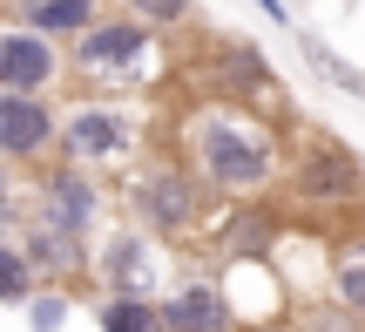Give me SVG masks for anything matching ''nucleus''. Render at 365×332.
<instances>
[{
    "mask_svg": "<svg viewBox=\"0 0 365 332\" xmlns=\"http://www.w3.org/2000/svg\"><path fill=\"white\" fill-rule=\"evenodd\" d=\"M298 48H304V61H312L318 75L331 81V89H345V95H365V75H359L352 61H345V54H331V48H325L318 34H304V27H298Z\"/></svg>",
    "mask_w": 365,
    "mask_h": 332,
    "instance_id": "dca6fc26",
    "label": "nucleus"
},
{
    "mask_svg": "<svg viewBox=\"0 0 365 332\" xmlns=\"http://www.w3.org/2000/svg\"><path fill=\"white\" fill-rule=\"evenodd\" d=\"M54 109L41 95H21V89H0V156L7 163H41L54 149Z\"/></svg>",
    "mask_w": 365,
    "mask_h": 332,
    "instance_id": "6e6552de",
    "label": "nucleus"
},
{
    "mask_svg": "<svg viewBox=\"0 0 365 332\" xmlns=\"http://www.w3.org/2000/svg\"><path fill=\"white\" fill-rule=\"evenodd\" d=\"M21 217V197H14V176H7V156H0V231Z\"/></svg>",
    "mask_w": 365,
    "mask_h": 332,
    "instance_id": "4be33fe9",
    "label": "nucleus"
},
{
    "mask_svg": "<svg viewBox=\"0 0 365 332\" xmlns=\"http://www.w3.org/2000/svg\"><path fill=\"white\" fill-rule=\"evenodd\" d=\"M135 116L129 109H108V102H81V109H68L61 122H54V149H61L68 163H108V156H129L135 149Z\"/></svg>",
    "mask_w": 365,
    "mask_h": 332,
    "instance_id": "20e7f679",
    "label": "nucleus"
},
{
    "mask_svg": "<svg viewBox=\"0 0 365 332\" xmlns=\"http://www.w3.org/2000/svg\"><path fill=\"white\" fill-rule=\"evenodd\" d=\"M210 89H217L223 102H271L277 95V68L264 61V48H250V41H223V48L210 54Z\"/></svg>",
    "mask_w": 365,
    "mask_h": 332,
    "instance_id": "1a4fd4ad",
    "label": "nucleus"
},
{
    "mask_svg": "<svg viewBox=\"0 0 365 332\" xmlns=\"http://www.w3.org/2000/svg\"><path fill=\"white\" fill-rule=\"evenodd\" d=\"M54 75H61V48L54 34L41 27H0V89H21V95H48Z\"/></svg>",
    "mask_w": 365,
    "mask_h": 332,
    "instance_id": "423d86ee",
    "label": "nucleus"
},
{
    "mask_svg": "<svg viewBox=\"0 0 365 332\" xmlns=\"http://www.w3.org/2000/svg\"><path fill=\"white\" fill-rule=\"evenodd\" d=\"M102 332H170L163 306L149 292H108L102 298Z\"/></svg>",
    "mask_w": 365,
    "mask_h": 332,
    "instance_id": "ddd939ff",
    "label": "nucleus"
},
{
    "mask_svg": "<svg viewBox=\"0 0 365 332\" xmlns=\"http://www.w3.org/2000/svg\"><path fill=\"white\" fill-rule=\"evenodd\" d=\"M34 217H48V224H61V231H81L88 238V224L102 217V190H95V176H88V163H54L48 176H41V211Z\"/></svg>",
    "mask_w": 365,
    "mask_h": 332,
    "instance_id": "0eeeda50",
    "label": "nucleus"
},
{
    "mask_svg": "<svg viewBox=\"0 0 365 332\" xmlns=\"http://www.w3.org/2000/svg\"><path fill=\"white\" fill-rule=\"evenodd\" d=\"M102 278H108V292H156V251H149V238H135V231L108 238Z\"/></svg>",
    "mask_w": 365,
    "mask_h": 332,
    "instance_id": "f8f14e48",
    "label": "nucleus"
},
{
    "mask_svg": "<svg viewBox=\"0 0 365 332\" xmlns=\"http://www.w3.org/2000/svg\"><path fill=\"white\" fill-rule=\"evenodd\" d=\"M190 7H196V0H129V14H135V21H149V27H182V21H190Z\"/></svg>",
    "mask_w": 365,
    "mask_h": 332,
    "instance_id": "aec40b11",
    "label": "nucleus"
},
{
    "mask_svg": "<svg viewBox=\"0 0 365 332\" xmlns=\"http://www.w3.org/2000/svg\"><path fill=\"white\" fill-rule=\"evenodd\" d=\"M163 306V326L170 332H230V298H223V285H210V278H190V285H176L170 298H156Z\"/></svg>",
    "mask_w": 365,
    "mask_h": 332,
    "instance_id": "9d476101",
    "label": "nucleus"
},
{
    "mask_svg": "<svg viewBox=\"0 0 365 332\" xmlns=\"http://www.w3.org/2000/svg\"><path fill=\"white\" fill-rule=\"evenodd\" d=\"M331 298H345L352 312H365V238H345L331 258Z\"/></svg>",
    "mask_w": 365,
    "mask_h": 332,
    "instance_id": "2eb2a0df",
    "label": "nucleus"
},
{
    "mask_svg": "<svg viewBox=\"0 0 365 332\" xmlns=\"http://www.w3.org/2000/svg\"><path fill=\"white\" fill-rule=\"evenodd\" d=\"M190 156L196 176L223 197H257L277 176V136L271 122L250 116V102H217L190 116Z\"/></svg>",
    "mask_w": 365,
    "mask_h": 332,
    "instance_id": "f257e3e1",
    "label": "nucleus"
},
{
    "mask_svg": "<svg viewBox=\"0 0 365 332\" xmlns=\"http://www.w3.org/2000/svg\"><path fill=\"white\" fill-rule=\"evenodd\" d=\"M34 292V265H27L21 244H0V306H27Z\"/></svg>",
    "mask_w": 365,
    "mask_h": 332,
    "instance_id": "f3484780",
    "label": "nucleus"
},
{
    "mask_svg": "<svg viewBox=\"0 0 365 332\" xmlns=\"http://www.w3.org/2000/svg\"><path fill=\"white\" fill-rule=\"evenodd\" d=\"M298 332H365V312H352L345 298H325L298 319Z\"/></svg>",
    "mask_w": 365,
    "mask_h": 332,
    "instance_id": "a211bd4d",
    "label": "nucleus"
},
{
    "mask_svg": "<svg viewBox=\"0 0 365 332\" xmlns=\"http://www.w3.org/2000/svg\"><path fill=\"white\" fill-rule=\"evenodd\" d=\"M27 319H34V332H54L68 319V298L61 292H27Z\"/></svg>",
    "mask_w": 365,
    "mask_h": 332,
    "instance_id": "412c9836",
    "label": "nucleus"
},
{
    "mask_svg": "<svg viewBox=\"0 0 365 332\" xmlns=\"http://www.w3.org/2000/svg\"><path fill=\"white\" fill-rule=\"evenodd\" d=\"M291 190L304 203H359L365 197V163L339 143H312L298 156V170H291Z\"/></svg>",
    "mask_w": 365,
    "mask_h": 332,
    "instance_id": "39448f33",
    "label": "nucleus"
},
{
    "mask_svg": "<svg viewBox=\"0 0 365 332\" xmlns=\"http://www.w3.org/2000/svg\"><path fill=\"white\" fill-rule=\"evenodd\" d=\"M21 251H27V265H34V278H75V271L88 265V238L48 224V217L27 224V244H21Z\"/></svg>",
    "mask_w": 365,
    "mask_h": 332,
    "instance_id": "9b49d317",
    "label": "nucleus"
},
{
    "mask_svg": "<svg viewBox=\"0 0 365 332\" xmlns=\"http://www.w3.org/2000/svg\"><path fill=\"white\" fill-rule=\"evenodd\" d=\"M257 7H264V14H271V21H284V0H257Z\"/></svg>",
    "mask_w": 365,
    "mask_h": 332,
    "instance_id": "5701e85b",
    "label": "nucleus"
},
{
    "mask_svg": "<svg viewBox=\"0 0 365 332\" xmlns=\"http://www.w3.org/2000/svg\"><path fill=\"white\" fill-rule=\"evenodd\" d=\"M223 251H230V258H244V251H250V258H264V251H271V217H264V211H257V217H244V224L230 231V244H223Z\"/></svg>",
    "mask_w": 365,
    "mask_h": 332,
    "instance_id": "6ab92c4d",
    "label": "nucleus"
},
{
    "mask_svg": "<svg viewBox=\"0 0 365 332\" xmlns=\"http://www.w3.org/2000/svg\"><path fill=\"white\" fill-rule=\"evenodd\" d=\"M149 48H156V27L135 21V14H95L88 27L75 34V68L88 81H108V89H129V75H143Z\"/></svg>",
    "mask_w": 365,
    "mask_h": 332,
    "instance_id": "7ed1b4c3",
    "label": "nucleus"
},
{
    "mask_svg": "<svg viewBox=\"0 0 365 332\" xmlns=\"http://www.w3.org/2000/svg\"><path fill=\"white\" fill-rule=\"evenodd\" d=\"M27 27H41V34H81V27L95 21V0H27V14H21Z\"/></svg>",
    "mask_w": 365,
    "mask_h": 332,
    "instance_id": "4468645a",
    "label": "nucleus"
},
{
    "mask_svg": "<svg viewBox=\"0 0 365 332\" xmlns=\"http://www.w3.org/2000/svg\"><path fill=\"white\" fill-rule=\"evenodd\" d=\"M129 211L143 217V231L182 238V231L203 224V176L190 163H143L129 183Z\"/></svg>",
    "mask_w": 365,
    "mask_h": 332,
    "instance_id": "f03ea898",
    "label": "nucleus"
}]
</instances>
